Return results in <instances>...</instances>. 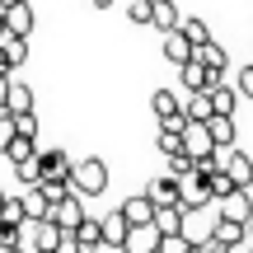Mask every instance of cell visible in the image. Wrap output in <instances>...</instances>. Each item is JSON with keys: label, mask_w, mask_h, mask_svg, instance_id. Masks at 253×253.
<instances>
[{"label": "cell", "mask_w": 253, "mask_h": 253, "mask_svg": "<svg viewBox=\"0 0 253 253\" xmlns=\"http://www.w3.org/2000/svg\"><path fill=\"white\" fill-rule=\"evenodd\" d=\"M71 192H80L84 202L99 197V192H108V164H103L99 155L75 160V164H71Z\"/></svg>", "instance_id": "6da1fadb"}, {"label": "cell", "mask_w": 253, "mask_h": 253, "mask_svg": "<svg viewBox=\"0 0 253 253\" xmlns=\"http://www.w3.org/2000/svg\"><path fill=\"white\" fill-rule=\"evenodd\" d=\"M84 216H89V211H84V197H80V192H71V197L52 202V211H47V220H52L56 230H75Z\"/></svg>", "instance_id": "7a4b0ae2"}, {"label": "cell", "mask_w": 253, "mask_h": 253, "mask_svg": "<svg viewBox=\"0 0 253 253\" xmlns=\"http://www.w3.org/2000/svg\"><path fill=\"white\" fill-rule=\"evenodd\" d=\"M216 216H220V220H235V225H249V220H253V202H249V192L235 188L230 197H220V202H216Z\"/></svg>", "instance_id": "3957f363"}, {"label": "cell", "mask_w": 253, "mask_h": 253, "mask_svg": "<svg viewBox=\"0 0 253 253\" xmlns=\"http://www.w3.org/2000/svg\"><path fill=\"white\" fill-rule=\"evenodd\" d=\"M183 155H192V160H207V155H216V141H211L207 122H188V126H183Z\"/></svg>", "instance_id": "277c9868"}, {"label": "cell", "mask_w": 253, "mask_h": 253, "mask_svg": "<svg viewBox=\"0 0 253 253\" xmlns=\"http://www.w3.org/2000/svg\"><path fill=\"white\" fill-rule=\"evenodd\" d=\"M220 160H225V173H230V183L249 192V188H253V160H249L244 150H239V145H235V150H225Z\"/></svg>", "instance_id": "5b68a950"}, {"label": "cell", "mask_w": 253, "mask_h": 253, "mask_svg": "<svg viewBox=\"0 0 253 253\" xmlns=\"http://www.w3.org/2000/svg\"><path fill=\"white\" fill-rule=\"evenodd\" d=\"M160 230H155V220H150V225H131V230H126V239H122V249L126 253H160Z\"/></svg>", "instance_id": "8992f818"}, {"label": "cell", "mask_w": 253, "mask_h": 253, "mask_svg": "<svg viewBox=\"0 0 253 253\" xmlns=\"http://www.w3.org/2000/svg\"><path fill=\"white\" fill-rule=\"evenodd\" d=\"M178 80H183V89L192 94V89H211V84H216V80H225V75H211L207 66L192 56V61H183V66H178Z\"/></svg>", "instance_id": "52a82bcc"}, {"label": "cell", "mask_w": 253, "mask_h": 253, "mask_svg": "<svg viewBox=\"0 0 253 253\" xmlns=\"http://www.w3.org/2000/svg\"><path fill=\"white\" fill-rule=\"evenodd\" d=\"M207 94H211V113H216V118H235V108H239V89H235V84L216 80Z\"/></svg>", "instance_id": "ba28073f"}, {"label": "cell", "mask_w": 253, "mask_h": 253, "mask_svg": "<svg viewBox=\"0 0 253 253\" xmlns=\"http://www.w3.org/2000/svg\"><path fill=\"white\" fill-rule=\"evenodd\" d=\"M5 33H14V38H33V5H28V0H19V5L5 9Z\"/></svg>", "instance_id": "9c48e42d"}, {"label": "cell", "mask_w": 253, "mask_h": 253, "mask_svg": "<svg viewBox=\"0 0 253 253\" xmlns=\"http://www.w3.org/2000/svg\"><path fill=\"white\" fill-rule=\"evenodd\" d=\"M207 202H211L207 183H202L197 173H188V178L178 183V207H183V211H197V207H207Z\"/></svg>", "instance_id": "30bf717a"}, {"label": "cell", "mask_w": 253, "mask_h": 253, "mask_svg": "<svg viewBox=\"0 0 253 253\" xmlns=\"http://www.w3.org/2000/svg\"><path fill=\"white\" fill-rule=\"evenodd\" d=\"M207 131H211V141H216V150H235V145H239L235 118H216V113H211V118H207Z\"/></svg>", "instance_id": "8fae6325"}, {"label": "cell", "mask_w": 253, "mask_h": 253, "mask_svg": "<svg viewBox=\"0 0 253 253\" xmlns=\"http://www.w3.org/2000/svg\"><path fill=\"white\" fill-rule=\"evenodd\" d=\"M38 169H42V178H71V155L66 150H38Z\"/></svg>", "instance_id": "7c38bea8"}, {"label": "cell", "mask_w": 253, "mask_h": 253, "mask_svg": "<svg viewBox=\"0 0 253 253\" xmlns=\"http://www.w3.org/2000/svg\"><path fill=\"white\" fill-rule=\"evenodd\" d=\"M192 56H197L202 66H207L211 75H225V66H230V56H225V47L211 38V42H202V47H192Z\"/></svg>", "instance_id": "4fadbf2b"}, {"label": "cell", "mask_w": 253, "mask_h": 253, "mask_svg": "<svg viewBox=\"0 0 253 253\" xmlns=\"http://www.w3.org/2000/svg\"><path fill=\"white\" fill-rule=\"evenodd\" d=\"M5 113H9V118H19V113H33V84H24V80H9Z\"/></svg>", "instance_id": "5bb4252c"}, {"label": "cell", "mask_w": 253, "mask_h": 253, "mask_svg": "<svg viewBox=\"0 0 253 253\" xmlns=\"http://www.w3.org/2000/svg\"><path fill=\"white\" fill-rule=\"evenodd\" d=\"M118 211L126 216V225H150V220H155V202L145 197V192H141V197H126Z\"/></svg>", "instance_id": "9a60e30c"}, {"label": "cell", "mask_w": 253, "mask_h": 253, "mask_svg": "<svg viewBox=\"0 0 253 253\" xmlns=\"http://www.w3.org/2000/svg\"><path fill=\"white\" fill-rule=\"evenodd\" d=\"M211 239H216V244H225V249H239V244H249V225H235V220H220V216H216Z\"/></svg>", "instance_id": "2e32d148"}, {"label": "cell", "mask_w": 253, "mask_h": 253, "mask_svg": "<svg viewBox=\"0 0 253 253\" xmlns=\"http://www.w3.org/2000/svg\"><path fill=\"white\" fill-rule=\"evenodd\" d=\"M145 197L155 202V207H178V178H169V173H160V178L145 188Z\"/></svg>", "instance_id": "e0dca14e"}, {"label": "cell", "mask_w": 253, "mask_h": 253, "mask_svg": "<svg viewBox=\"0 0 253 253\" xmlns=\"http://www.w3.org/2000/svg\"><path fill=\"white\" fill-rule=\"evenodd\" d=\"M150 113H155L160 122H169V118H178V113H183V99H178L173 89H155V94H150Z\"/></svg>", "instance_id": "ac0fdd59"}, {"label": "cell", "mask_w": 253, "mask_h": 253, "mask_svg": "<svg viewBox=\"0 0 253 253\" xmlns=\"http://www.w3.org/2000/svg\"><path fill=\"white\" fill-rule=\"evenodd\" d=\"M164 61H173V66H183V61H192V42L173 28V33H164Z\"/></svg>", "instance_id": "d6986e66"}, {"label": "cell", "mask_w": 253, "mask_h": 253, "mask_svg": "<svg viewBox=\"0 0 253 253\" xmlns=\"http://www.w3.org/2000/svg\"><path fill=\"white\" fill-rule=\"evenodd\" d=\"M178 5H173V0H155V9H150V24L160 28V33H173V28H178Z\"/></svg>", "instance_id": "ffe728a7"}, {"label": "cell", "mask_w": 253, "mask_h": 253, "mask_svg": "<svg viewBox=\"0 0 253 253\" xmlns=\"http://www.w3.org/2000/svg\"><path fill=\"white\" fill-rule=\"evenodd\" d=\"M183 118H188V122H207L211 118V94L207 89H192L188 99H183Z\"/></svg>", "instance_id": "44dd1931"}, {"label": "cell", "mask_w": 253, "mask_h": 253, "mask_svg": "<svg viewBox=\"0 0 253 253\" xmlns=\"http://www.w3.org/2000/svg\"><path fill=\"white\" fill-rule=\"evenodd\" d=\"M0 52H5L9 71H19V66L28 61V38H14V33H5V38H0Z\"/></svg>", "instance_id": "7402d4cb"}, {"label": "cell", "mask_w": 253, "mask_h": 253, "mask_svg": "<svg viewBox=\"0 0 253 253\" xmlns=\"http://www.w3.org/2000/svg\"><path fill=\"white\" fill-rule=\"evenodd\" d=\"M155 230L160 235H183V207H155Z\"/></svg>", "instance_id": "603a6c76"}, {"label": "cell", "mask_w": 253, "mask_h": 253, "mask_svg": "<svg viewBox=\"0 0 253 253\" xmlns=\"http://www.w3.org/2000/svg\"><path fill=\"white\" fill-rule=\"evenodd\" d=\"M33 155H38V141H33V136H19V131H14V141L5 145V160H9V164H24V160H33Z\"/></svg>", "instance_id": "cb8c5ba5"}, {"label": "cell", "mask_w": 253, "mask_h": 253, "mask_svg": "<svg viewBox=\"0 0 253 253\" xmlns=\"http://www.w3.org/2000/svg\"><path fill=\"white\" fill-rule=\"evenodd\" d=\"M99 225H103V244H122V239H126V230H131L122 211H108V216H103Z\"/></svg>", "instance_id": "d4e9b609"}, {"label": "cell", "mask_w": 253, "mask_h": 253, "mask_svg": "<svg viewBox=\"0 0 253 253\" xmlns=\"http://www.w3.org/2000/svg\"><path fill=\"white\" fill-rule=\"evenodd\" d=\"M19 202H24V220H47V211H52V202H47L38 188H28Z\"/></svg>", "instance_id": "484cf974"}, {"label": "cell", "mask_w": 253, "mask_h": 253, "mask_svg": "<svg viewBox=\"0 0 253 253\" xmlns=\"http://www.w3.org/2000/svg\"><path fill=\"white\" fill-rule=\"evenodd\" d=\"M202 183H207L211 202H220V197H230V192H235V183H230V173H225V169H211V173H202Z\"/></svg>", "instance_id": "4316f807"}, {"label": "cell", "mask_w": 253, "mask_h": 253, "mask_svg": "<svg viewBox=\"0 0 253 253\" xmlns=\"http://www.w3.org/2000/svg\"><path fill=\"white\" fill-rule=\"evenodd\" d=\"M75 239H80V249L89 253L94 244H103V225H99V220H94V216H84L80 225H75Z\"/></svg>", "instance_id": "83f0119b"}, {"label": "cell", "mask_w": 253, "mask_h": 253, "mask_svg": "<svg viewBox=\"0 0 253 253\" xmlns=\"http://www.w3.org/2000/svg\"><path fill=\"white\" fill-rule=\"evenodd\" d=\"M178 33L188 38L192 47H202V42H211V28H207V19H178Z\"/></svg>", "instance_id": "f1b7e54d"}, {"label": "cell", "mask_w": 253, "mask_h": 253, "mask_svg": "<svg viewBox=\"0 0 253 253\" xmlns=\"http://www.w3.org/2000/svg\"><path fill=\"white\" fill-rule=\"evenodd\" d=\"M192 169H197V160H192V155H183V150H178V155H169V160H164V173H169V178H178V183L188 178Z\"/></svg>", "instance_id": "f546056e"}, {"label": "cell", "mask_w": 253, "mask_h": 253, "mask_svg": "<svg viewBox=\"0 0 253 253\" xmlns=\"http://www.w3.org/2000/svg\"><path fill=\"white\" fill-rule=\"evenodd\" d=\"M38 192H42L47 202H61V197H71V178H42Z\"/></svg>", "instance_id": "4dcf8cb0"}, {"label": "cell", "mask_w": 253, "mask_h": 253, "mask_svg": "<svg viewBox=\"0 0 253 253\" xmlns=\"http://www.w3.org/2000/svg\"><path fill=\"white\" fill-rule=\"evenodd\" d=\"M155 145H160V155L169 160V155L183 150V131H169V126H160V136H155Z\"/></svg>", "instance_id": "1f68e13d"}, {"label": "cell", "mask_w": 253, "mask_h": 253, "mask_svg": "<svg viewBox=\"0 0 253 253\" xmlns=\"http://www.w3.org/2000/svg\"><path fill=\"white\" fill-rule=\"evenodd\" d=\"M14 173H19V183H24V188H38V183H42V169H38V155H33V160H24V164H14Z\"/></svg>", "instance_id": "d6a6232c"}, {"label": "cell", "mask_w": 253, "mask_h": 253, "mask_svg": "<svg viewBox=\"0 0 253 253\" xmlns=\"http://www.w3.org/2000/svg\"><path fill=\"white\" fill-rule=\"evenodd\" d=\"M0 225H24V202H19V197H5V207H0Z\"/></svg>", "instance_id": "836d02e7"}, {"label": "cell", "mask_w": 253, "mask_h": 253, "mask_svg": "<svg viewBox=\"0 0 253 253\" xmlns=\"http://www.w3.org/2000/svg\"><path fill=\"white\" fill-rule=\"evenodd\" d=\"M150 9H155V0H126V19L131 24H150Z\"/></svg>", "instance_id": "e575fe53"}, {"label": "cell", "mask_w": 253, "mask_h": 253, "mask_svg": "<svg viewBox=\"0 0 253 253\" xmlns=\"http://www.w3.org/2000/svg\"><path fill=\"white\" fill-rule=\"evenodd\" d=\"M160 253H192V244H188V235H164Z\"/></svg>", "instance_id": "d590c367"}, {"label": "cell", "mask_w": 253, "mask_h": 253, "mask_svg": "<svg viewBox=\"0 0 253 253\" xmlns=\"http://www.w3.org/2000/svg\"><path fill=\"white\" fill-rule=\"evenodd\" d=\"M14 131H19V136H33V141H38V113H19V118H14Z\"/></svg>", "instance_id": "8d00e7d4"}, {"label": "cell", "mask_w": 253, "mask_h": 253, "mask_svg": "<svg viewBox=\"0 0 253 253\" xmlns=\"http://www.w3.org/2000/svg\"><path fill=\"white\" fill-rule=\"evenodd\" d=\"M52 253H84V249H80V239H75V230H61V239H56Z\"/></svg>", "instance_id": "74e56055"}, {"label": "cell", "mask_w": 253, "mask_h": 253, "mask_svg": "<svg viewBox=\"0 0 253 253\" xmlns=\"http://www.w3.org/2000/svg\"><path fill=\"white\" fill-rule=\"evenodd\" d=\"M9 141H14V118L0 108V155H5V145H9Z\"/></svg>", "instance_id": "f35d334b"}, {"label": "cell", "mask_w": 253, "mask_h": 253, "mask_svg": "<svg viewBox=\"0 0 253 253\" xmlns=\"http://www.w3.org/2000/svg\"><path fill=\"white\" fill-rule=\"evenodd\" d=\"M244 99H253V66H239V84H235Z\"/></svg>", "instance_id": "ab89813d"}, {"label": "cell", "mask_w": 253, "mask_h": 253, "mask_svg": "<svg viewBox=\"0 0 253 253\" xmlns=\"http://www.w3.org/2000/svg\"><path fill=\"white\" fill-rule=\"evenodd\" d=\"M19 244V225H0V249H14Z\"/></svg>", "instance_id": "60d3db41"}, {"label": "cell", "mask_w": 253, "mask_h": 253, "mask_svg": "<svg viewBox=\"0 0 253 253\" xmlns=\"http://www.w3.org/2000/svg\"><path fill=\"white\" fill-rule=\"evenodd\" d=\"M89 253H126V249H122V244H94Z\"/></svg>", "instance_id": "b9f144b4"}, {"label": "cell", "mask_w": 253, "mask_h": 253, "mask_svg": "<svg viewBox=\"0 0 253 253\" xmlns=\"http://www.w3.org/2000/svg\"><path fill=\"white\" fill-rule=\"evenodd\" d=\"M5 94H9V75H0V108H5Z\"/></svg>", "instance_id": "7bdbcfd3"}, {"label": "cell", "mask_w": 253, "mask_h": 253, "mask_svg": "<svg viewBox=\"0 0 253 253\" xmlns=\"http://www.w3.org/2000/svg\"><path fill=\"white\" fill-rule=\"evenodd\" d=\"M89 5H94V9H108V5H113V0H89Z\"/></svg>", "instance_id": "ee69618b"}, {"label": "cell", "mask_w": 253, "mask_h": 253, "mask_svg": "<svg viewBox=\"0 0 253 253\" xmlns=\"http://www.w3.org/2000/svg\"><path fill=\"white\" fill-rule=\"evenodd\" d=\"M0 38H5V9H0Z\"/></svg>", "instance_id": "f6af8a7d"}, {"label": "cell", "mask_w": 253, "mask_h": 253, "mask_svg": "<svg viewBox=\"0 0 253 253\" xmlns=\"http://www.w3.org/2000/svg\"><path fill=\"white\" fill-rule=\"evenodd\" d=\"M9 5H19V0H0V9H9Z\"/></svg>", "instance_id": "bcb514c9"}, {"label": "cell", "mask_w": 253, "mask_h": 253, "mask_svg": "<svg viewBox=\"0 0 253 253\" xmlns=\"http://www.w3.org/2000/svg\"><path fill=\"white\" fill-rule=\"evenodd\" d=\"M5 197H9V192H5V188H0V207H5Z\"/></svg>", "instance_id": "7dc6e473"}, {"label": "cell", "mask_w": 253, "mask_h": 253, "mask_svg": "<svg viewBox=\"0 0 253 253\" xmlns=\"http://www.w3.org/2000/svg\"><path fill=\"white\" fill-rule=\"evenodd\" d=\"M0 253H19V249H0Z\"/></svg>", "instance_id": "c3c4849f"}, {"label": "cell", "mask_w": 253, "mask_h": 253, "mask_svg": "<svg viewBox=\"0 0 253 253\" xmlns=\"http://www.w3.org/2000/svg\"><path fill=\"white\" fill-rule=\"evenodd\" d=\"M249 239H253V220H249Z\"/></svg>", "instance_id": "681fc988"}, {"label": "cell", "mask_w": 253, "mask_h": 253, "mask_svg": "<svg viewBox=\"0 0 253 253\" xmlns=\"http://www.w3.org/2000/svg\"><path fill=\"white\" fill-rule=\"evenodd\" d=\"M47 253H52V249H47Z\"/></svg>", "instance_id": "f907efd6"}]
</instances>
